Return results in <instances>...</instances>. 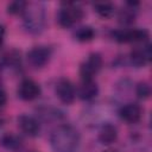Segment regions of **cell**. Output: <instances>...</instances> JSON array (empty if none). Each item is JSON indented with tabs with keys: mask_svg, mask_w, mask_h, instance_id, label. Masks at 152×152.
<instances>
[{
	"mask_svg": "<svg viewBox=\"0 0 152 152\" xmlns=\"http://www.w3.org/2000/svg\"><path fill=\"white\" fill-rule=\"evenodd\" d=\"M83 17H84V12L80 6L72 2H66L63 4V7L59 10L57 14V21L59 26L66 28L78 23Z\"/></svg>",
	"mask_w": 152,
	"mask_h": 152,
	"instance_id": "3957f363",
	"label": "cell"
},
{
	"mask_svg": "<svg viewBox=\"0 0 152 152\" xmlns=\"http://www.w3.org/2000/svg\"><path fill=\"white\" fill-rule=\"evenodd\" d=\"M40 93L42 89L39 84L31 78L23 80L18 87V96L24 101H33L40 95Z\"/></svg>",
	"mask_w": 152,
	"mask_h": 152,
	"instance_id": "ba28073f",
	"label": "cell"
},
{
	"mask_svg": "<svg viewBox=\"0 0 152 152\" xmlns=\"http://www.w3.org/2000/svg\"><path fill=\"white\" fill-rule=\"evenodd\" d=\"M103 65L102 56L97 52H93L88 56V58L80 66V76L82 81L93 80V77L101 70Z\"/></svg>",
	"mask_w": 152,
	"mask_h": 152,
	"instance_id": "277c9868",
	"label": "cell"
},
{
	"mask_svg": "<svg viewBox=\"0 0 152 152\" xmlns=\"http://www.w3.org/2000/svg\"><path fill=\"white\" fill-rule=\"evenodd\" d=\"M135 94L139 99L146 100L151 95V87L147 82H139L135 87Z\"/></svg>",
	"mask_w": 152,
	"mask_h": 152,
	"instance_id": "d6986e66",
	"label": "cell"
},
{
	"mask_svg": "<svg viewBox=\"0 0 152 152\" xmlns=\"http://www.w3.org/2000/svg\"><path fill=\"white\" fill-rule=\"evenodd\" d=\"M80 142V133L71 125L57 126L50 137V145L53 152H77Z\"/></svg>",
	"mask_w": 152,
	"mask_h": 152,
	"instance_id": "6da1fadb",
	"label": "cell"
},
{
	"mask_svg": "<svg viewBox=\"0 0 152 152\" xmlns=\"http://www.w3.org/2000/svg\"><path fill=\"white\" fill-rule=\"evenodd\" d=\"M32 152H34V151H32Z\"/></svg>",
	"mask_w": 152,
	"mask_h": 152,
	"instance_id": "603a6c76",
	"label": "cell"
},
{
	"mask_svg": "<svg viewBox=\"0 0 152 152\" xmlns=\"http://www.w3.org/2000/svg\"><path fill=\"white\" fill-rule=\"evenodd\" d=\"M1 144H2V146L4 147H6L7 150H11V151H15V150H18L19 147H20V145H21V140L17 137V135H14V134H6V135H4L2 137V139H1Z\"/></svg>",
	"mask_w": 152,
	"mask_h": 152,
	"instance_id": "e0dca14e",
	"label": "cell"
},
{
	"mask_svg": "<svg viewBox=\"0 0 152 152\" xmlns=\"http://www.w3.org/2000/svg\"><path fill=\"white\" fill-rule=\"evenodd\" d=\"M5 34H6L5 26L0 24V46L2 45V43H4V40H5Z\"/></svg>",
	"mask_w": 152,
	"mask_h": 152,
	"instance_id": "ffe728a7",
	"label": "cell"
},
{
	"mask_svg": "<svg viewBox=\"0 0 152 152\" xmlns=\"http://www.w3.org/2000/svg\"><path fill=\"white\" fill-rule=\"evenodd\" d=\"M74 37L77 42H81V43H87V42H90L94 39L95 37V31L93 27L90 26H82V27H78L75 32H74Z\"/></svg>",
	"mask_w": 152,
	"mask_h": 152,
	"instance_id": "9a60e30c",
	"label": "cell"
},
{
	"mask_svg": "<svg viewBox=\"0 0 152 152\" xmlns=\"http://www.w3.org/2000/svg\"><path fill=\"white\" fill-rule=\"evenodd\" d=\"M17 121H18L19 129L24 134H26L28 137H37L39 134L40 125L36 118L27 115V114H21Z\"/></svg>",
	"mask_w": 152,
	"mask_h": 152,
	"instance_id": "30bf717a",
	"label": "cell"
},
{
	"mask_svg": "<svg viewBox=\"0 0 152 152\" xmlns=\"http://www.w3.org/2000/svg\"><path fill=\"white\" fill-rule=\"evenodd\" d=\"M55 91L58 100L64 104H71L75 101V97H76L75 87L68 78L58 80L56 83Z\"/></svg>",
	"mask_w": 152,
	"mask_h": 152,
	"instance_id": "8992f818",
	"label": "cell"
},
{
	"mask_svg": "<svg viewBox=\"0 0 152 152\" xmlns=\"http://www.w3.org/2000/svg\"><path fill=\"white\" fill-rule=\"evenodd\" d=\"M78 97L83 101H91L99 95V86L94 80L89 81H82L78 90H77Z\"/></svg>",
	"mask_w": 152,
	"mask_h": 152,
	"instance_id": "7c38bea8",
	"label": "cell"
},
{
	"mask_svg": "<svg viewBox=\"0 0 152 152\" xmlns=\"http://www.w3.org/2000/svg\"><path fill=\"white\" fill-rule=\"evenodd\" d=\"M151 59V48L150 45L135 46L129 52V61L135 68H144Z\"/></svg>",
	"mask_w": 152,
	"mask_h": 152,
	"instance_id": "9c48e42d",
	"label": "cell"
},
{
	"mask_svg": "<svg viewBox=\"0 0 152 152\" xmlns=\"http://www.w3.org/2000/svg\"><path fill=\"white\" fill-rule=\"evenodd\" d=\"M139 6V2L137 1H127L125 4V6L119 11L118 14V19L121 24L124 25H129L132 23H134L135 17H137V7Z\"/></svg>",
	"mask_w": 152,
	"mask_h": 152,
	"instance_id": "4fadbf2b",
	"label": "cell"
},
{
	"mask_svg": "<svg viewBox=\"0 0 152 152\" xmlns=\"http://www.w3.org/2000/svg\"><path fill=\"white\" fill-rule=\"evenodd\" d=\"M26 1H21V0H17V1H12L7 5V13L12 14V15H18V14H23L27 7Z\"/></svg>",
	"mask_w": 152,
	"mask_h": 152,
	"instance_id": "ac0fdd59",
	"label": "cell"
},
{
	"mask_svg": "<svg viewBox=\"0 0 152 152\" xmlns=\"http://www.w3.org/2000/svg\"><path fill=\"white\" fill-rule=\"evenodd\" d=\"M94 11L101 17V18H110L114 12H115V7L112 2H96L94 4Z\"/></svg>",
	"mask_w": 152,
	"mask_h": 152,
	"instance_id": "2e32d148",
	"label": "cell"
},
{
	"mask_svg": "<svg viewBox=\"0 0 152 152\" xmlns=\"http://www.w3.org/2000/svg\"><path fill=\"white\" fill-rule=\"evenodd\" d=\"M114 40L118 43H144L147 42L150 34L146 28H131L116 30L112 33Z\"/></svg>",
	"mask_w": 152,
	"mask_h": 152,
	"instance_id": "5b68a950",
	"label": "cell"
},
{
	"mask_svg": "<svg viewBox=\"0 0 152 152\" xmlns=\"http://www.w3.org/2000/svg\"><path fill=\"white\" fill-rule=\"evenodd\" d=\"M23 25L31 34H40L46 26V11L42 2L27 4L23 13Z\"/></svg>",
	"mask_w": 152,
	"mask_h": 152,
	"instance_id": "7a4b0ae2",
	"label": "cell"
},
{
	"mask_svg": "<svg viewBox=\"0 0 152 152\" xmlns=\"http://www.w3.org/2000/svg\"><path fill=\"white\" fill-rule=\"evenodd\" d=\"M103 152H116V151H113V150H108V151H103Z\"/></svg>",
	"mask_w": 152,
	"mask_h": 152,
	"instance_id": "44dd1931",
	"label": "cell"
},
{
	"mask_svg": "<svg viewBox=\"0 0 152 152\" xmlns=\"http://www.w3.org/2000/svg\"><path fill=\"white\" fill-rule=\"evenodd\" d=\"M97 138L102 145H112L118 139V129L112 124H104L101 126Z\"/></svg>",
	"mask_w": 152,
	"mask_h": 152,
	"instance_id": "5bb4252c",
	"label": "cell"
},
{
	"mask_svg": "<svg viewBox=\"0 0 152 152\" xmlns=\"http://www.w3.org/2000/svg\"><path fill=\"white\" fill-rule=\"evenodd\" d=\"M0 126H1V119H0Z\"/></svg>",
	"mask_w": 152,
	"mask_h": 152,
	"instance_id": "7402d4cb",
	"label": "cell"
},
{
	"mask_svg": "<svg viewBox=\"0 0 152 152\" xmlns=\"http://www.w3.org/2000/svg\"><path fill=\"white\" fill-rule=\"evenodd\" d=\"M141 114H142V109L135 102L126 103L119 110V115H120L121 120H124L127 124H135V122H138L141 119Z\"/></svg>",
	"mask_w": 152,
	"mask_h": 152,
	"instance_id": "8fae6325",
	"label": "cell"
},
{
	"mask_svg": "<svg viewBox=\"0 0 152 152\" xmlns=\"http://www.w3.org/2000/svg\"><path fill=\"white\" fill-rule=\"evenodd\" d=\"M51 57V50L48 46H34L27 52V61L34 68H43Z\"/></svg>",
	"mask_w": 152,
	"mask_h": 152,
	"instance_id": "52a82bcc",
	"label": "cell"
}]
</instances>
